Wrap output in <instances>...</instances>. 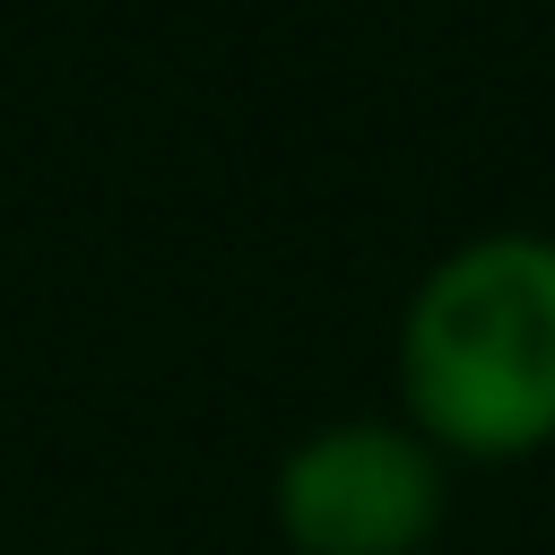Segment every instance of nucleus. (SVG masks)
Returning <instances> with one entry per match:
<instances>
[{
    "label": "nucleus",
    "mask_w": 555,
    "mask_h": 555,
    "mask_svg": "<svg viewBox=\"0 0 555 555\" xmlns=\"http://www.w3.org/2000/svg\"><path fill=\"white\" fill-rule=\"evenodd\" d=\"M399 416L442 460H529L555 442V234L486 225L434 251L390 338Z\"/></svg>",
    "instance_id": "f257e3e1"
},
{
    "label": "nucleus",
    "mask_w": 555,
    "mask_h": 555,
    "mask_svg": "<svg viewBox=\"0 0 555 555\" xmlns=\"http://www.w3.org/2000/svg\"><path fill=\"white\" fill-rule=\"evenodd\" d=\"M451 512V460L390 416H330L278 451L269 520L295 555H425Z\"/></svg>",
    "instance_id": "f03ea898"
}]
</instances>
